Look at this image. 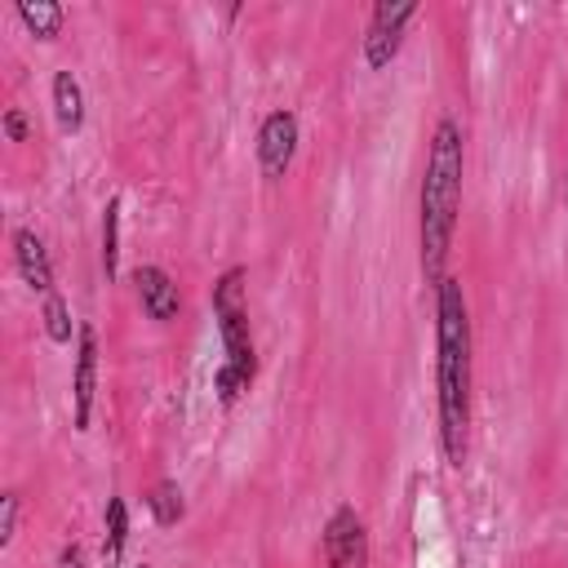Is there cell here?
Returning <instances> with one entry per match:
<instances>
[{"label": "cell", "mask_w": 568, "mask_h": 568, "mask_svg": "<svg viewBox=\"0 0 568 568\" xmlns=\"http://www.w3.org/2000/svg\"><path fill=\"white\" fill-rule=\"evenodd\" d=\"M133 293H138L142 315L155 320V324H173L182 315V293H178L173 275L164 266H155V262L133 266Z\"/></svg>", "instance_id": "cell-8"}, {"label": "cell", "mask_w": 568, "mask_h": 568, "mask_svg": "<svg viewBox=\"0 0 568 568\" xmlns=\"http://www.w3.org/2000/svg\"><path fill=\"white\" fill-rule=\"evenodd\" d=\"M138 568H151V564H138Z\"/></svg>", "instance_id": "cell-21"}, {"label": "cell", "mask_w": 568, "mask_h": 568, "mask_svg": "<svg viewBox=\"0 0 568 568\" xmlns=\"http://www.w3.org/2000/svg\"><path fill=\"white\" fill-rule=\"evenodd\" d=\"M297 142H302V120H297V111L275 106V111L262 115L253 155H257V169H262L266 182H280V178L293 169V160H297Z\"/></svg>", "instance_id": "cell-5"}, {"label": "cell", "mask_w": 568, "mask_h": 568, "mask_svg": "<svg viewBox=\"0 0 568 568\" xmlns=\"http://www.w3.org/2000/svg\"><path fill=\"white\" fill-rule=\"evenodd\" d=\"M120 213H124V200L111 195L102 204V275H106V284L120 280Z\"/></svg>", "instance_id": "cell-14"}, {"label": "cell", "mask_w": 568, "mask_h": 568, "mask_svg": "<svg viewBox=\"0 0 568 568\" xmlns=\"http://www.w3.org/2000/svg\"><path fill=\"white\" fill-rule=\"evenodd\" d=\"M18 519H22V497H18V493H4V497H0V550L13 546Z\"/></svg>", "instance_id": "cell-16"}, {"label": "cell", "mask_w": 568, "mask_h": 568, "mask_svg": "<svg viewBox=\"0 0 568 568\" xmlns=\"http://www.w3.org/2000/svg\"><path fill=\"white\" fill-rule=\"evenodd\" d=\"M422 13V4L417 0H377L373 9H368V27H364V67L368 71H386L395 58H399V49H404V31H408V22Z\"/></svg>", "instance_id": "cell-4"}, {"label": "cell", "mask_w": 568, "mask_h": 568, "mask_svg": "<svg viewBox=\"0 0 568 568\" xmlns=\"http://www.w3.org/2000/svg\"><path fill=\"white\" fill-rule=\"evenodd\" d=\"M124 546H129V501L124 497H106V510H102V559L120 564Z\"/></svg>", "instance_id": "cell-13"}, {"label": "cell", "mask_w": 568, "mask_h": 568, "mask_svg": "<svg viewBox=\"0 0 568 568\" xmlns=\"http://www.w3.org/2000/svg\"><path fill=\"white\" fill-rule=\"evenodd\" d=\"M142 501H146V510H151V519L160 528H178L186 519V497H182V484L178 479H155L142 493Z\"/></svg>", "instance_id": "cell-12"}, {"label": "cell", "mask_w": 568, "mask_h": 568, "mask_svg": "<svg viewBox=\"0 0 568 568\" xmlns=\"http://www.w3.org/2000/svg\"><path fill=\"white\" fill-rule=\"evenodd\" d=\"M49 102H53V120L62 133H80L84 129V84L75 71H53L49 80Z\"/></svg>", "instance_id": "cell-10"}, {"label": "cell", "mask_w": 568, "mask_h": 568, "mask_svg": "<svg viewBox=\"0 0 568 568\" xmlns=\"http://www.w3.org/2000/svg\"><path fill=\"white\" fill-rule=\"evenodd\" d=\"M53 568H89V555H84V546H80V541H62V546H58V559H53Z\"/></svg>", "instance_id": "cell-19"}, {"label": "cell", "mask_w": 568, "mask_h": 568, "mask_svg": "<svg viewBox=\"0 0 568 568\" xmlns=\"http://www.w3.org/2000/svg\"><path fill=\"white\" fill-rule=\"evenodd\" d=\"M40 324H44V337H49L53 346H67L71 333H80V328L71 324V306H67V297H62L58 288L44 297V306H40Z\"/></svg>", "instance_id": "cell-15"}, {"label": "cell", "mask_w": 568, "mask_h": 568, "mask_svg": "<svg viewBox=\"0 0 568 568\" xmlns=\"http://www.w3.org/2000/svg\"><path fill=\"white\" fill-rule=\"evenodd\" d=\"M462 178H466V133L453 115H439L426 142V164L417 186V244H422V275L430 288L448 275V253L462 213Z\"/></svg>", "instance_id": "cell-2"}, {"label": "cell", "mask_w": 568, "mask_h": 568, "mask_svg": "<svg viewBox=\"0 0 568 568\" xmlns=\"http://www.w3.org/2000/svg\"><path fill=\"white\" fill-rule=\"evenodd\" d=\"M93 390H98V328L80 324L75 364H71V426L75 430H89L93 422Z\"/></svg>", "instance_id": "cell-7"}, {"label": "cell", "mask_w": 568, "mask_h": 568, "mask_svg": "<svg viewBox=\"0 0 568 568\" xmlns=\"http://www.w3.org/2000/svg\"><path fill=\"white\" fill-rule=\"evenodd\" d=\"M320 541H324V568H368V528L355 506L342 501L324 519Z\"/></svg>", "instance_id": "cell-6"}, {"label": "cell", "mask_w": 568, "mask_h": 568, "mask_svg": "<svg viewBox=\"0 0 568 568\" xmlns=\"http://www.w3.org/2000/svg\"><path fill=\"white\" fill-rule=\"evenodd\" d=\"M0 129H4V142H27V138H31V120H27L22 106H4Z\"/></svg>", "instance_id": "cell-18"}, {"label": "cell", "mask_w": 568, "mask_h": 568, "mask_svg": "<svg viewBox=\"0 0 568 568\" xmlns=\"http://www.w3.org/2000/svg\"><path fill=\"white\" fill-rule=\"evenodd\" d=\"M244 284H248V271H244V266H226V271L213 280L209 302H213V324H217V337H222V364H226L244 386H253V377H257V351H253Z\"/></svg>", "instance_id": "cell-3"}, {"label": "cell", "mask_w": 568, "mask_h": 568, "mask_svg": "<svg viewBox=\"0 0 568 568\" xmlns=\"http://www.w3.org/2000/svg\"><path fill=\"white\" fill-rule=\"evenodd\" d=\"M564 209H568V169H564Z\"/></svg>", "instance_id": "cell-20"}, {"label": "cell", "mask_w": 568, "mask_h": 568, "mask_svg": "<svg viewBox=\"0 0 568 568\" xmlns=\"http://www.w3.org/2000/svg\"><path fill=\"white\" fill-rule=\"evenodd\" d=\"M18 22L36 36V40H58L62 36V22H67V9L58 0H18L13 4Z\"/></svg>", "instance_id": "cell-11"}, {"label": "cell", "mask_w": 568, "mask_h": 568, "mask_svg": "<svg viewBox=\"0 0 568 568\" xmlns=\"http://www.w3.org/2000/svg\"><path fill=\"white\" fill-rule=\"evenodd\" d=\"M470 306L457 275L435 284V413L439 448L448 466H462L470 453Z\"/></svg>", "instance_id": "cell-1"}, {"label": "cell", "mask_w": 568, "mask_h": 568, "mask_svg": "<svg viewBox=\"0 0 568 568\" xmlns=\"http://www.w3.org/2000/svg\"><path fill=\"white\" fill-rule=\"evenodd\" d=\"M213 390H217L222 408H231V404H235V399H240V395H244L248 386H244V382H240V377H235V373H231L226 364H217V368H213Z\"/></svg>", "instance_id": "cell-17"}, {"label": "cell", "mask_w": 568, "mask_h": 568, "mask_svg": "<svg viewBox=\"0 0 568 568\" xmlns=\"http://www.w3.org/2000/svg\"><path fill=\"white\" fill-rule=\"evenodd\" d=\"M13 266H18V275H22V284L31 293H44V297L53 293V262H49L44 240L31 226H18L13 231Z\"/></svg>", "instance_id": "cell-9"}]
</instances>
